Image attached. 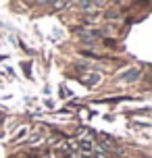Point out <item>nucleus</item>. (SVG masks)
<instances>
[{
  "mask_svg": "<svg viewBox=\"0 0 152 158\" xmlns=\"http://www.w3.org/2000/svg\"><path fill=\"white\" fill-rule=\"evenodd\" d=\"M119 77L123 79V81H136V79L140 77V69H129V71L121 73Z\"/></svg>",
  "mask_w": 152,
  "mask_h": 158,
  "instance_id": "1",
  "label": "nucleus"
},
{
  "mask_svg": "<svg viewBox=\"0 0 152 158\" xmlns=\"http://www.w3.org/2000/svg\"><path fill=\"white\" fill-rule=\"evenodd\" d=\"M0 123H2V114H0Z\"/></svg>",
  "mask_w": 152,
  "mask_h": 158,
  "instance_id": "3",
  "label": "nucleus"
},
{
  "mask_svg": "<svg viewBox=\"0 0 152 158\" xmlns=\"http://www.w3.org/2000/svg\"><path fill=\"white\" fill-rule=\"evenodd\" d=\"M98 81H100V75H98V73H90L88 75V83L90 85H96Z\"/></svg>",
  "mask_w": 152,
  "mask_h": 158,
  "instance_id": "2",
  "label": "nucleus"
}]
</instances>
